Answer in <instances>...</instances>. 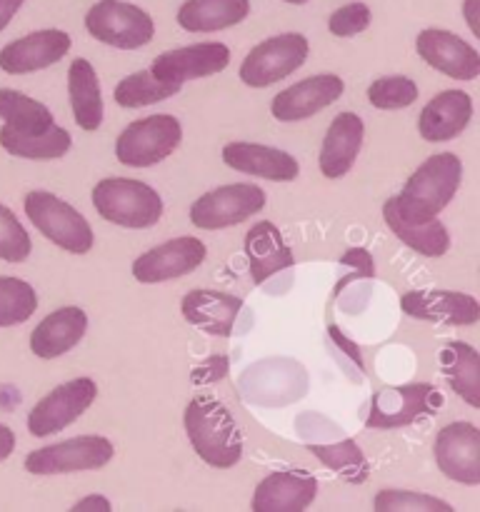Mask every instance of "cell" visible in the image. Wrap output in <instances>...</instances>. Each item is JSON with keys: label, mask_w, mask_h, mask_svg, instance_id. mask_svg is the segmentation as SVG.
Returning a JSON list of instances; mask_svg holds the SVG:
<instances>
[{"label": "cell", "mask_w": 480, "mask_h": 512, "mask_svg": "<svg viewBox=\"0 0 480 512\" xmlns=\"http://www.w3.org/2000/svg\"><path fill=\"white\" fill-rule=\"evenodd\" d=\"M185 433L190 445L210 468L228 470L243 458V435L233 415L210 395H198L185 408Z\"/></svg>", "instance_id": "6da1fadb"}, {"label": "cell", "mask_w": 480, "mask_h": 512, "mask_svg": "<svg viewBox=\"0 0 480 512\" xmlns=\"http://www.w3.org/2000/svg\"><path fill=\"white\" fill-rule=\"evenodd\" d=\"M463 180V163L455 153H435L418 165L393 205L410 218H438L455 198Z\"/></svg>", "instance_id": "7a4b0ae2"}, {"label": "cell", "mask_w": 480, "mask_h": 512, "mask_svg": "<svg viewBox=\"0 0 480 512\" xmlns=\"http://www.w3.org/2000/svg\"><path fill=\"white\" fill-rule=\"evenodd\" d=\"M98 215L120 228H153L163 218V198L150 185L133 178H105L93 188Z\"/></svg>", "instance_id": "3957f363"}, {"label": "cell", "mask_w": 480, "mask_h": 512, "mask_svg": "<svg viewBox=\"0 0 480 512\" xmlns=\"http://www.w3.org/2000/svg\"><path fill=\"white\" fill-rule=\"evenodd\" d=\"M25 215L30 223L65 253L85 255L90 253L95 243L93 228L88 220L78 213L70 203L60 200L58 195L45 193V190H33L25 195Z\"/></svg>", "instance_id": "277c9868"}, {"label": "cell", "mask_w": 480, "mask_h": 512, "mask_svg": "<svg viewBox=\"0 0 480 512\" xmlns=\"http://www.w3.org/2000/svg\"><path fill=\"white\" fill-rule=\"evenodd\" d=\"M183 140L180 120L173 115H148L133 120L115 140V158L128 168H150L173 155Z\"/></svg>", "instance_id": "5b68a950"}, {"label": "cell", "mask_w": 480, "mask_h": 512, "mask_svg": "<svg viewBox=\"0 0 480 512\" xmlns=\"http://www.w3.org/2000/svg\"><path fill=\"white\" fill-rule=\"evenodd\" d=\"M85 28L95 40L120 50L143 48L155 35L153 18L125 0H98L85 13Z\"/></svg>", "instance_id": "8992f818"}, {"label": "cell", "mask_w": 480, "mask_h": 512, "mask_svg": "<svg viewBox=\"0 0 480 512\" xmlns=\"http://www.w3.org/2000/svg\"><path fill=\"white\" fill-rule=\"evenodd\" d=\"M308 38L300 33H280L255 45L240 63V80L250 88H268L288 78L308 60Z\"/></svg>", "instance_id": "52a82bcc"}, {"label": "cell", "mask_w": 480, "mask_h": 512, "mask_svg": "<svg viewBox=\"0 0 480 512\" xmlns=\"http://www.w3.org/2000/svg\"><path fill=\"white\" fill-rule=\"evenodd\" d=\"M115 448L103 435H80L48 448L33 450L25 458V470L33 475H63L98 470L113 460Z\"/></svg>", "instance_id": "ba28073f"}, {"label": "cell", "mask_w": 480, "mask_h": 512, "mask_svg": "<svg viewBox=\"0 0 480 512\" xmlns=\"http://www.w3.org/2000/svg\"><path fill=\"white\" fill-rule=\"evenodd\" d=\"M265 208V193L253 183H233L200 195L190 208V223L200 230H223L253 218Z\"/></svg>", "instance_id": "9c48e42d"}, {"label": "cell", "mask_w": 480, "mask_h": 512, "mask_svg": "<svg viewBox=\"0 0 480 512\" xmlns=\"http://www.w3.org/2000/svg\"><path fill=\"white\" fill-rule=\"evenodd\" d=\"M98 398V385L90 378H75L50 390L28 413V433L48 438L73 425Z\"/></svg>", "instance_id": "30bf717a"}, {"label": "cell", "mask_w": 480, "mask_h": 512, "mask_svg": "<svg viewBox=\"0 0 480 512\" xmlns=\"http://www.w3.org/2000/svg\"><path fill=\"white\" fill-rule=\"evenodd\" d=\"M440 405H443V398L428 383L385 388L380 393H375L373 400H370V413L365 418V428H405V425L415 423L418 418L433 415Z\"/></svg>", "instance_id": "8fae6325"}, {"label": "cell", "mask_w": 480, "mask_h": 512, "mask_svg": "<svg viewBox=\"0 0 480 512\" xmlns=\"http://www.w3.org/2000/svg\"><path fill=\"white\" fill-rule=\"evenodd\" d=\"M435 465L448 480L480 485V430L473 423H450L435 435Z\"/></svg>", "instance_id": "7c38bea8"}, {"label": "cell", "mask_w": 480, "mask_h": 512, "mask_svg": "<svg viewBox=\"0 0 480 512\" xmlns=\"http://www.w3.org/2000/svg\"><path fill=\"white\" fill-rule=\"evenodd\" d=\"M205 255H208V248L198 238H193V235L173 238L143 253L140 258H135L133 278L145 285L183 278V275L193 273L195 268L203 265Z\"/></svg>", "instance_id": "4fadbf2b"}, {"label": "cell", "mask_w": 480, "mask_h": 512, "mask_svg": "<svg viewBox=\"0 0 480 512\" xmlns=\"http://www.w3.org/2000/svg\"><path fill=\"white\" fill-rule=\"evenodd\" d=\"M230 50L223 43H195L185 48L160 53L150 65V73L163 83H173L183 88V83L208 75L220 73L228 68Z\"/></svg>", "instance_id": "5bb4252c"}, {"label": "cell", "mask_w": 480, "mask_h": 512, "mask_svg": "<svg viewBox=\"0 0 480 512\" xmlns=\"http://www.w3.org/2000/svg\"><path fill=\"white\" fill-rule=\"evenodd\" d=\"M345 83L335 73L310 75L300 83L290 85L283 93H278L270 103V113L280 123H295V120L313 118L323 108L333 105L343 95Z\"/></svg>", "instance_id": "9a60e30c"}, {"label": "cell", "mask_w": 480, "mask_h": 512, "mask_svg": "<svg viewBox=\"0 0 480 512\" xmlns=\"http://www.w3.org/2000/svg\"><path fill=\"white\" fill-rule=\"evenodd\" d=\"M415 50L430 68L453 80H475L480 73V53L450 30L428 28L415 40Z\"/></svg>", "instance_id": "2e32d148"}, {"label": "cell", "mask_w": 480, "mask_h": 512, "mask_svg": "<svg viewBox=\"0 0 480 512\" xmlns=\"http://www.w3.org/2000/svg\"><path fill=\"white\" fill-rule=\"evenodd\" d=\"M70 43V35L58 28L30 33L0 50V70L8 75H25L50 68L68 55Z\"/></svg>", "instance_id": "e0dca14e"}, {"label": "cell", "mask_w": 480, "mask_h": 512, "mask_svg": "<svg viewBox=\"0 0 480 512\" xmlns=\"http://www.w3.org/2000/svg\"><path fill=\"white\" fill-rule=\"evenodd\" d=\"M400 308L408 318L443 325H475L480 305L473 295L455 290H408L400 298Z\"/></svg>", "instance_id": "ac0fdd59"}, {"label": "cell", "mask_w": 480, "mask_h": 512, "mask_svg": "<svg viewBox=\"0 0 480 512\" xmlns=\"http://www.w3.org/2000/svg\"><path fill=\"white\" fill-rule=\"evenodd\" d=\"M318 495V480L305 470H278L255 488L253 512H300Z\"/></svg>", "instance_id": "d6986e66"}, {"label": "cell", "mask_w": 480, "mask_h": 512, "mask_svg": "<svg viewBox=\"0 0 480 512\" xmlns=\"http://www.w3.org/2000/svg\"><path fill=\"white\" fill-rule=\"evenodd\" d=\"M223 163L238 173L273 180V183H290L300 173V165L293 155L260 143H228L223 148Z\"/></svg>", "instance_id": "ffe728a7"}, {"label": "cell", "mask_w": 480, "mask_h": 512, "mask_svg": "<svg viewBox=\"0 0 480 512\" xmlns=\"http://www.w3.org/2000/svg\"><path fill=\"white\" fill-rule=\"evenodd\" d=\"M240 310H243V300L230 293H220V290H190L180 300L183 318L193 328L218 335V338H228L233 333Z\"/></svg>", "instance_id": "44dd1931"}, {"label": "cell", "mask_w": 480, "mask_h": 512, "mask_svg": "<svg viewBox=\"0 0 480 512\" xmlns=\"http://www.w3.org/2000/svg\"><path fill=\"white\" fill-rule=\"evenodd\" d=\"M363 133L365 125L358 113L335 115L328 133H325L318 155L320 173L325 178L338 180L345 173H350V168H353L355 158L360 153V145H363Z\"/></svg>", "instance_id": "7402d4cb"}, {"label": "cell", "mask_w": 480, "mask_h": 512, "mask_svg": "<svg viewBox=\"0 0 480 512\" xmlns=\"http://www.w3.org/2000/svg\"><path fill=\"white\" fill-rule=\"evenodd\" d=\"M470 118H473V100L463 90H443L435 95L418 118L420 138L428 143H443V140H453L468 128Z\"/></svg>", "instance_id": "603a6c76"}, {"label": "cell", "mask_w": 480, "mask_h": 512, "mask_svg": "<svg viewBox=\"0 0 480 512\" xmlns=\"http://www.w3.org/2000/svg\"><path fill=\"white\" fill-rule=\"evenodd\" d=\"M85 330H88L85 310L75 308V305L58 308L48 318L40 320L38 328L30 333V350L43 360L60 358V355L70 353L83 340Z\"/></svg>", "instance_id": "cb8c5ba5"}, {"label": "cell", "mask_w": 480, "mask_h": 512, "mask_svg": "<svg viewBox=\"0 0 480 512\" xmlns=\"http://www.w3.org/2000/svg\"><path fill=\"white\" fill-rule=\"evenodd\" d=\"M245 255H248L253 283L260 285L273 275L293 268V250L283 240L280 230L270 220H260L245 233Z\"/></svg>", "instance_id": "d4e9b609"}, {"label": "cell", "mask_w": 480, "mask_h": 512, "mask_svg": "<svg viewBox=\"0 0 480 512\" xmlns=\"http://www.w3.org/2000/svg\"><path fill=\"white\" fill-rule=\"evenodd\" d=\"M383 218L395 238L403 240L415 253L425 255V258H440L448 253L450 235L438 218H410L395 208L393 200H385Z\"/></svg>", "instance_id": "484cf974"}, {"label": "cell", "mask_w": 480, "mask_h": 512, "mask_svg": "<svg viewBox=\"0 0 480 512\" xmlns=\"http://www.w3.org/2000/svg\"><path fill=\"white\" fill-rule=\"evenodd\" d=\"M68 95L73 108L75 123L83 130L93 133L103 123V95H100V80L90 60L75 58L68 70Z\"/></svg>", "instance_id": "4316f807"}, {"label": "cell", "mask_w": 480, "mask_h": 512, "mask_svg": "<svg viewBox=\"0 0 480 512\" xmlns=\"http://www.w3.org/2000/svg\"><path fill=\"white\" fill-rule=\"evenodd\" d=\"M248 13L250 0H185L178 23L188 33H215L243 23Z\"/></svg>", "instance_id": "83f0119b"}, {"label": "cell", "mask_w": 480, "mask_h": 512, "mask_svg": "<svg viewBox=\"0 0 480 512\" xmlns=\"http://www.w3.org/2000/svg\"><path fill=\"white\" fill-rule=\"evenodd\" d=\"M440 368L450 390L458 393L470 408H480V360L473 345L458 343V340L445 345L440 355Z\"/></svg>", "instance_id": "f1b7e54d"}, {"label": "cell", "mask_w": 480, "mask_h": 512, "mask_svg": "<svg viewBox=\"0 0 480 512\" xmlns=\"http://www.w3.org/2000/svg\"><path fill=\"white\" fill-rule=\"evenodd\" d=\"M73 140H70V133L60 125H50L43 133H15V130H8L3 125L0 128V148L5 153L15 155V158L25 160H55L63 158L70 150Z\"/></svg>", "instance_id": "f546056e"}, {"label": "cell", "mask_w": 480, "mask_h": 512, "mask_svg": "<svg viewBox=\"0 0 480 512\" xmlns=\"http://www.w3.org/2000/svg\"><path fill=\"white\" fill-rule=\"evenodd\" d=\"M0 118L15 133H43L55 123L53 113L40 100L13 88H0Z\"/></svg>", "instance_id": "4dcf8cb0"}, {"label": "cell", "mask_w": 480, "mask_h": 512, "mask_svg": "<svg viewBox=\"0 0 480 512\" xmlns=\"http://www.w3.org/2000/svg\"><path fill=\"white\" fill-rule=\"evenodd\" d=\"M175 93H180V85L163 83L150 70H140V73H130L128 78L115 85L113 98L120 108H145V105L173 98Z\"/></svg>", "instance_id": "1f68e13d"}, {"label": "cell", "mask_w": 480, "mask_h": 512, "mask_svg": "<svg viewBox=\"0 0 480 512\" xmlns=\"http://www.w3.org/2000/svg\"><path fill=\"white\" fill-rule=\"evenodd\" d=\"M310 453L325 465V468L335 470L343 480L358 485L368 480V463L363 458V450L355 445V440H343L335 445H310Z\"/></svg>", "instance_id": "d6a6232c"}, {"label": "cell", "mask_w": 480, "mask_h": 512, "mask_svg": "<svg viewBox=\"0 0 480 512\" xmlns=\"http://www.w3.org/2000/svg\"><path fill=\"white\" fill-rule=\"evenodd\" d=\"M38 310V293L33 285L13 275H0V328H13L33 318Z\"/></svg>", "instance_id": "836d02e7"}, {"label": "cell", "mask_w": 480, "mask_h": 512, "mask_svg": "<svg viewBox=\"0 0 480 512\" xmlns=\"http://www.w3.org/2000/svg\"><path fill=\"white\" fill-rule=\"evenodd\" d=\"M368 100L378 110H400L408 108L418 100V85L405 75H388L370 83Z\"/></svg>", "instance_id": "e575fe53"}, {"label": "cell", "mask_w": 480, "mask_h": 512, "mask_svg": "<svg viewBox=\"0 0 480 512\" xmlns=\"http://www.w3.org/2000/svg\"><path fill=\"white\" fill-rule=\"evenodd\" d=\"M378 512H453V505L425 493L410 490H380L373 500Z\"/></svg>", "instance_id": "d590c367"}, {"label": "cell", "mask_w": 480, "mask_h": 512, "mask_svg": "<svg viewBox=\"0 0 480 512\" xmlns=\"http://www.w3.org/2000/svg\"><path fill=\"white\" fill-rule=\"evenodd\" d=\"M33 250L28 230L18 220V215L0 203V260L5 263H23Z\"/></svg>", "instance_id": "8d00e7d4"}, {"label": "cell", "mask_w": 480, "mask_h": 512, "mask_svg": "<svg viewBox=\"0 0 480 512\" xmlns=\"http://www.w3.org/2000/svg\"><path fill=\"white\" fill-rule=\"evenodd\" d=\"M373 20V13L365 3H348L343 8H338L335 13H330L328 18V30L338 38H353V35L363 33L365 28Z\"/></svg>", "instance_id": "74e56055"}, {"label": "cell", "mask_w": 480, "mask_h": 512, "mask_svg": "<svg viewBox=\"0 0 480 512\" xmlns=\"http://www.w3.org/2000/svg\"><path fill=\"white\" fill-rule=\"evenodd\" d=\"M70 510H73V512H85V510L110 512V510H113V505H110V500H105L103 495H88V498L78 500V503H75Z\"/></svg>", "instance_id": "f35d334b"}, {"label": "cell", "mask_w": 480, "mask_h": 512, "mask_svg": "<svg viewBox=\"0 0 480 512\" xmlns=\"http://www.w3.org/2000/svg\"><path fill=\"white\" fill-rule=\"evenodd\" d=\"M25 0H0V30L8 28L10 20L15 18L20 8H23Z\"/></svg>", "instance_id": "ab89813d"}, {"label": "cell", "mask_w": 480, "mask_h": 512, "mask_svg": "<svg viewBox=\"0 0 480 512\" xmlns=\"http://www.w3.org/2000/svg\"><path fill=\"white\" fill-rule=\"evenodd\" d=\"M15 450V433L8 428V425L0 423V463L8 460Z\"/></svg>", "instance_id": "60d3db41"}, {"label": "cell", "mask_w": 480, "mask_h": 512, "mask_svg": "<svg viewBox=\"0 0 480 512\" xmlns=\"http://www.w3.org/2000/svg\"><path fill=\"white\" fill-rule=\"evenodd\" d=\"M478 5H480V0H465V3H463V15H465V20H468V25H470V30H473V35H480Z\"/></svg>", "instance_id": "b9f144b4"}, {"label": "cell", "mask_w": 480, "mask_h": 512, "mask_svg": "<svg viewBox=\"0 0 480 512\" xmlns=\"http://www.w3.org/2000/svg\"><path fill=\"white\" fill-rule=\"evenodd\" d=\"M330 333H333V338H335V340H338V345H343V348H345V350H348V355H350V358H353V360H355V365H358V368H360V370H363V358H360L358 348H355V345H353V343H350V340H345V338H343V333H340V330H338V328H335V325H330Z\"/></svg>", "instance_id": "7bdbcfd3"}, {"label": "cell", "mask_w": 480, "mask_h": 512, "mask_svg": "<svg viewBox=\"0 0 480 512\" xmlns=\"http://www.w3.org/2000/svg\"><path fill=\"white\" fill-rule=\"evenodd\" d=\"M283 3H290V5H303V3H308V0H283Z\"/></svg>", "instance_id": "ee69618b"}]
</instances>
